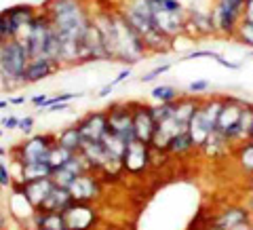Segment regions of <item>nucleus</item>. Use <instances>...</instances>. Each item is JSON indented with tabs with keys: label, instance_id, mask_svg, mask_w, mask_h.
Wrapping results in <instances>:
<instances>
[{
	"label": "nucleus",
	"instance_id": "46",
	"mask_svg": "<svg viewBox=\"0 0 253 230\" xmlns=\"http://www.w3.org/2000/svg\"><path fill=\"white\" fill-rule=\"evenodd\" d=\"M4 136V129H2V127H0V138H2Z\"/></svg>",
	"mask_w": 253,
	"mask_h": 230
},
{
	"label": "nucleus",
	"instance_id": "31",
	"mask_svg": "<svg viewBox=\"0 0 253 230\" xmlns=\"http://www.w3.org/2000/svg\"><path fill=\"white\" fill-rule=\"evenodd\" d=\"M201 57H209V59L219 61L221 57H224V55L217 53V51H213V49H196V51L186 53L184 57H181V61H186V59H201Z\"/></svg>",
	"mask_w": 253,
	"mask_h": 230
},
{
	"label": "nucleus",
	"instance_id": "30",
	"mask_svg": "<svg viewBox=\"0 0 253 230\" xmlns=\"http://www.w3.org/2000/svg\"><path fill=\"white\" fill-rule=\"evenodd\" d=\"M13 182H15V176H13V171H11V163L6 165L4 158H0V188L9 190L13 186Z\"/></svg>",
	"mask_w": 253,
	"mask_h": 230
},
{
	"label": "nucleus",
	"instance_id": "8",
	"mask_svg": "<svg viewBox=\"0 0 253 230\" xmlns=\"http://www.w3.org/2000/svg\"><path fill=\"white\" fill-rule=\"evenodd\" d=\"M118 11L129 21V26L141 36V41H146L154 32H158L154 28L152 11H150L148 0H121L118 2Z\"/></svg>",
	"mask_w": 253,
	"mask_h": 230
},
{
	"label": "nucleus",
	"instance_id": "26",
	"mask_svg": "<svg viewBox=\"0 0 253 230\" xmlns=\"http://www.w3.org/2000/svg\"><path fill=\"white\" fill-rule=\"evenodd\" d=\"M150 97H152L156 104H171V101H177L181 97V91L173 85H156L152 93H150Z\"/></svg>",
	"mask_w": 253,
	"mask_h": 230
},
{
	"label": "nucleus",
	"instance_id": "34",
	"mask_svg": "<svg viewBox=\"0 0 253 230\" xmlns=\"http://www.w3.org/2000/svg\"><path fill=\"white\" fill-rule=\"evenodd\" d=\"M17 131H21L23 136H32V131H34V116H23V118H19Z\"/></svg>",
	"mask_w": 253,
	"mask_h": 230
},
{
	"label": "nucleus",
	"instance_id": "29",
	"mask_svg": "<svg viewBox=\"0 0 253 230\" xmlns=\"http://www.w3.org/2000/svg\"><path fill=\"white\" fill-rule=\"evenodd\" d=\"M171 68H173V63H171V61H165V63H161V66H154L152 70H148L146 74H141L139 83H144V85H148V83H154L156 78H161V76L167 74Z\"/></svg>",
	"mask_w": 253,
	"mask_h": 230
},
{
	"label": "nucleus",
	"instance_id": "11",
	"mask_svg": "<svg viewBox=\"0 0 253 230\" xmlns=\"http://www.w3.org/2000/svg\"><path fill=\"white\" fill-rule=\"evenodd\" d=\"M152 148L150 144H144V141H137L133 139L131 144H126L125 148V154L121 158V167L125 173L129 176H144V173L150 169L152 165Z\"/></svg>",
	"mask_w": 253,
	"mask_h": 230
},
{
	"label": "nucleus",
	"instance_id": "10",
	"mask_svg": "<svg viewBox=\"0 0 253 230\" xmlns=\"http://www.w3.org/2000/svg\"><path fill=\"white\" fill-rule=\"evenodd\" d=\"M108 133L114 136L118 139H123L125 144H131L135 139V133H133V112H131V101H118L112 104L108 110Z\"/></svg>",
	"mask_w": 253,
	"mask_h": 230
},
{
	"label": "nucleus",
	"instance_id": "6",
	"mask_svg": "<svg viewBox=\"0 0 253 230\" xmlns=\"http://www.w3.org/2000/svg\"><path fill=\"white\" fill-rule=\"evenodd\" d=\"M55 144H57V133H32L21 144L9 150V158L13 165L49 163V154Z\"/></svg>",
	"mask_w": 253,
	"mask_h": 230
},
{
	"label": "nucleus",
	"instance_id": "15",
	"mask_svg": "<svg viewBox=\"0 0 253 230\" xmlns=\"http://www.w3.org/2000/svg\"><path fill=\"white\" fill-rule=\"evenodd\" d=\"M131 112H133V133H135V139L150 144L156 129L152 106L144 104V101H131Z\"/></svg>",
	"mask_w": 253,
	"mask_h": 230
},
{
	"label": "nucleus",
	"instance_id": "17",
	"mask_svg": "<svg viewBox=\"0 0 253 230\" xmlns=\"http://www.w3.org/2000/svg\"><path fill=\"white\" fill-rule=\"evenodd\" d=\"M61 70L59 63H55L46 57H34L28 61L26 72H23V85H36L42 83L46 78H51L53 74H57Z\"/></svg>",
	"mask_w": 253,
	"mask_h": 230
},
{
	"label": "nucleus",
	"instance_id": "23",
	"mask_svg": "<svg viewBox=\"0 0 253 230\" xmlns=\"http://www.w3.org/2000/svg\"><path fill=\"white\" fill-rule=\"evenodd\" d=\"M83 144H84V141H83V136H81V131H78L76 123L70 125V127H66V129H61V131L57 133V146L70 150L72 154L81 152Z\"/></svg>",
	"mask_w": 253,
	"mask_h": 230
},
{
	"label": "nucleus",
	"instance_id": "40",
	"mask_svg": "<svg viewBox=\"0 0 253 230\" xmlns=\"http://www.w3.org/2000/svg\"><path fill=\"white\" fill-rule=\"evenodd\" d=\"M6 222H9V218H6V213H4V207L0 205V230L6 228Z\"/></svg>",
	"mask_w": 253,
	"mask_h": 230
},
{
	"label": "nucleus",
	"instance_id": "36",
	"mask_svg": "<svg viewBox=\"0 0 253 230\" xmlns=\"http://www.w3.org/2000/svg\"><path fill=\"white\" fill-rule=\"evenodd\" d=\"M49 99H51V95L41 93V95H34V97L30 99V104H32V106H36V108H41V110H44V106L49 104Z\"/></svg>",
	"mask_w": 253,
	"mask_h": 230
},
{
	"label": "nucleus",
	"instance_id": "27",
	"mask_svg": "<svg viewBox=\"0 0 253 230\" xmlns=\"http://www.w3.org/2000/svg\"><path fill=\"white\" fill-rule=\"evenodd\" d=\"M72 156H74V154L70 152V150H66V148H61V146L55 144V146H53V150H51V154H49V165H51L53 171H55V169L63 167V165H66Z\"/></svg>",
	"mask_w": 253,
	"mask_h": 230
},
{
	"label": "nucleus",
	"instance_id": "38",
	"mask_svg": "<svg viewBox=\"0 0 253 230\" xmlns=\"http://www.w3.org/2000/svg\"><path fill=\"white\" fill-rule=\"evenodd\" d=\"M112 91H114V87H112V85H110V83H108V85H104V87H101V89H99V93H97V97H108V95H110V93H112Z\"/></svg>",
	"mask_w": 253,
	"mask_h": 230
},
{
	"label": "nucleus",
	"instance_id": "16",
	"mask_svg": "<svg viewBox=\"0 0 253 230\" xmlns=\"http://www.w3.org/2000/svg\"><path fill=\"white\" fill-rule=\"evenodd\" d=\"M186 34H192L194 38L215 36V26H213L211 6L186 9Z\"/></svg>",
	"mask_w": 253,
	"mask_h": 230
},
{
	"label": "nucleus",
	"instance_id": "12",
	"mask_svg": "<svg viewBox=\"0 0 253 230\" xmlns=\"http://www.w3.org/2000/svg\"><path fill=\"white\" fill-rule=\"evenodd\" d=\"M68 192L76 203H93L104 192V182H101V178L95 171H86L70 184Z\"/></svg>",
	"mask_w": 253,
	"mask_h": 230
},
{
	"label": "nucleus",
	"instance_id": "4",
	"mask_svg": "<svg viewBox=\"0 0 253 230\" xmlns=\"http://www.w3.org/2000/svg\"><path fill=\"white\" fill-rule=\"evenodd\" d=\"M148 55L141 36L129 26L116 6V41H114V59L112 63H123L125 68H133Z\"/></svg>",
	"mask_w": 253,
	"mask_h": 230
},
{
	"label": "nucleus",
	"instance_id": "22",
	"mask_svg": "<svg viewBox=\"0 0 253 230\" xmlns=\"http://www.w3.org/2000/svg\"><path fill=\"white\" fill-rule=\"evenodd\" d=\"M17 167V176L15 180L19 182H32V180H44L53 176V167L49 163H30V165H15Z\"/></svg>",
	"mask_w": 253,
	"mask_h": 230
},
{
	"label": "nucleus",
	"instance_id": "37",
	"mask_svg": "<svg viewBox=\"0 0 253 230\" xmlns=\"http://www.w3.org/2000/svg\"><path fill=\"white\" fill-rule=\"evenodd\" d=\"M243 19L253 23V0H245V6H243Z\"/></svg>",
	"mask_w": 253,
	"mask_h": 230
},
{
	"label": "nucleus",
	"instance_id": "18",
	"mask_svg": "<svg viewBox=\"0 0 253 230\" xmlns=\"http://www.w3.org/2000/svg\"><path fill=\"white\" fill-rule=\"evenodd\" d=\"M249 222H251V211L247 207H228L217 218L211 220L209 230H232L236 226L249 224Z\"/></svg>",
	"mask_w": 253,
	"mask_h": 230
},
{
	"label": "nucleus",
	"instance_id": "35",
	"mask_svg": "<svg viewBox=\"0 0 253 230\" xmlns=\"http://www.w3.org/2000/svg\"><path fill=\"white\" fill-rule=\"evenodd\" d=\"M0 127L6 131H13V129H17L19 127V118L17 116H13V114H9V116H2V121H0Z\"/></svg>",
	"mask_w": 253,
	"mask_h": 230
},
{
	"label": "nucleus",
	"instance_id": "2",
	"mask_svg": "<svg viewBox=\"0 0 253 230\" xmlns=\"http://www.w3.org/2000/svg\"><path fill=\"white\" fill-rule=\"evenodd\" d=\"M253 104L236 95H221V108L215 123V133L224 138L232 148L251 139Z\"/></svg>",
	"mask_w": 253,
	"mask_h": 230
},
{
	"label": "nucleus",
	"instance_id": "47",
	"mask_svg": "<svg viewBox=\"0 0 253 230\" xmlns=\"http://www.w3.org/2000/svg\"><path fill=\"white\" fill-rule=\"evenodd\" d=\"M251 139H253V125H251Z\"/></svg>",
	"mask_w": 253,
	"mask_h": 230
},
{
	"label": "nucleus",
	"instance_id": "7",
	"mask_svg": "<svg viewBox=\"0 0 253 230\" xmlns=\"http://www.w3.org/2000/svg\"><path fill=\"white\" fill-rule=\"evenodd\" d=\"M219 108H221V95L205 97V99H201V104H199V108H196L194 116L190 118L188 133H190V138H192L196 150H199L205 141L215 133V123H217Z\"/></svg>",
	"mask_w": 253,
	"mask_h": 230
},
{
	"label": "nucleus",
	"instance_id": "19",
	"mask_svg": "<svg viewBox=\"0 0 253 230\" xmlns=\"http://www.w3.org/2000/svg\"><path fill=\"white\" fill-rule=\"evenodd\" d=\"M36 13H38V9L36 6H32V4H15V6L4 9V15H6V19H9V23H11V30H13L15 38L21 36V32L32 23V19L36 17Z\"/></svg>",
	"mask_w": 253,
	"mask_h": 230
},
{
	"label": "nucleus",
	"instance_id": "14",
	"mask_svg": "<svg viewBox=\"0 0 253 230\" xmlns=\"http://www.w3.org/2000/svg\"><path fill=\"white\" fill-rule=\"evenodd\" d=\"M76 127L83 136L84 144H95V141H104L108 133V114L106 110H95V112L84 114L76 121Z\"/></svg>",
	"mask_w": 253,
	"mask_h": 230
},
{
	"label": "nucleus",
	"instance_id": "41",
	"mask_svg": "<svg viewBox=\"0 0 253 230\" xmlns=\"http://www.w3.org/2000/svg\"><path fill=\"white\" fill-rule=\"evenodd\" d=\"M9 150H11V148H2V146H0V158H6V156H9Z\"/></svg>",
	"mask_w": 253,
	"mask_h": 230
},
{
	"label": "nucleus",
	"instance_id": "49",
	"mask_svg": "<svg viewBox=\"0 0 253 230\" xmlns=\"http://www.w3.org/2000/svg\"><path fill=\"white\" fill-rule=\"evenodd\" d=\"M118 2H121V0H118Z\"/></svg>",
	"mask_w": 253,
	"mask_h": 230
},
{
	"label": "nucleus",
	"instance_id": "1",
	"mask_svg": "<svg viewBox=\"0 0 253 230\" xmlns=\"http://www.w3.org/2000/svg\"><path fill=\"white\" fill-rule=\"evenodd\" d=\"M42 11L49 15L51 26L61 41V66H78L83 41L93 23V11L89 2L86 0H46Z\"/></svg>",
	"mask_w": 253,
	"mask_h": 230
},
{
	"label": "nucleus",
	"instance_id": "5",
	"mask_svg": "<svg viewBox=\"0 0 253 230\" xmlns=\"http://www.w3.org/2000/svg\"><path fill=\"white\" fill-rule=\"evenodd\" d=\"M30 61V55L19 38L0 45V78L6 89L23 87V72Z\"/></svg>",
	"mask_w": 253,
	"mask_h": 230
},
{
	"label": "nucleus",
	"instance_id": "48",
	"mask_svg": "<svg viewBox=\"0 0 253 230\" xmlns=\"http://www.w3.org/2000/svg\"><path fill=\"white\" fill-rule=\"evenodd\" d=\"M0 194H2V188H0Z\"/></svg>",
	"mask_w": 253,
	"mask_h": 230
},
{
	"label": "nucleus",
	"instance_id": "3",
	"mask_svg": "<svg viewBox=\"0 0 253 230\" xmlns=\"http://www.w3.org/2000/svg\"><path fill=\"white\" fill-rule=\"evenodd\" d=\"M19 41L23 43V46H26L30 59L46 57V59H51V61L61 66V57H63L61 41H59L57 32H55L51 26L49 15H46L42 9L36 13V17L32 19L30 26L21 32Z\"/></svg>",
	"mask_w": 253,
	"mask_h": 230
},
{
	"label": "nucleus",
	"instance_id": "20",
	"mask_svg": "<svg viewBox=\"0 0 253 230\" xmlns=\"http://www.w3.org/2000/svg\"><path fill=\"white\" fill-rule=\"evenodd\" d=\"M23 184V194H26L28 203L36 209H41V205L46 201V196L53 190V180L51 178H44V180H32V182H21Z\"/></svg>",
	"mask_w": 253,
	"mask_h": 230
},
{
	"label": "nucleus",
	"instance_id": "21",
	"mask_svg": "<svg viewBox=\"0 0 253 230\" xmlns=\"http://www.w3.org/2000/svg\"><path fill=\"white\" fill-rule=\"evenodd\" d=\"M72 196H70L68 188H61V186H53V190L46 196V201L41 205V209L36 211H49V213H63L70 205H72Z\"/></svg>",
	"mask_w": 253,
	"mask_h": 230
},
{
	"label": "nucleus",
	"instance_id": "43",
	"mask_svg": "<svg viewBox=\"0 0 253 230\" xmlns=\"http://www.w3.org/2000/svg\"><path fill=\"white\" fill-rule=\"evenodd\" d=\"M226 2H232L236 6H245V0H226Z\"/></svg>",
	"mask_w": 253,
	"mask_h": 230
},
{
	"label": "nucleus",
	"instance_id": "28",
	"mask_svg": "<svg viewBox=\"0 0 253 230\" xmlns=\"http://www.w3.org/2000/svg\"><path fill=\"white\" fill-rule=\"evenodd\" d=\"M236 43H241L245 46H249V49H253V23L249 21H241L239 30H236V36H234Z\"/></svg>",
	"mask_w": 253,
	"mask_h": 230
},
{
	"label": "nucleus",
	"instance_id": "13",
	"mask_svg": "<svg viewBox=\"0 0 253 230\" xmlns=\"http://www.w3.org/2000/svg\"><path fill=\"white\" fill-rule=\"evenodd\" d=\"M99 211L93 203H72L63 211V222L68 230H91L97 224Z\"/></svg>",
	"mask_w": 253,
	"mask_h": 230
},
{
	"label": "nucleus",
	"instance_id": "33",
	"mask_svg": "<svg viewBox=\"0 0 253 230\" xmlns=\"http://www.w3.org/2000/svg\"><path fill=\"white\" fill-rule=\"evenodd\" d=\"M13 38H15V34L11 30V23L6 19L4 11H0V45L6 43V41H13Z\"/></svg>",
	"mask_w": 253,
	"mask_h": 230
},
{
	"label": "nucleus",
	"instance_id": "32",
	"mask_svg": "<svg viewBox=\"0 0 253 230\" xmlns=\"http://www.w3.org/2000/svg\"><path fill=\"white\" fill-rule=\"evenodd\" d=\"M211 89H213V85L207 81V78H199V81H192L188 85L190 95H203V93H209Z\"/></svg>",
	"mask_w": 253,
	"mask_h": 230
},
{
	"label": "nucleus",
	"instance_id": "25",
	"mask_svg": "<svg viewBox=\"0 0 253 230\" xmlns=\"http://www.w3.org/2000/svg\"><path fill=\"white\" fill-rule=\"evenodd\" d=\"M194 150H196V146H194L192 138H190V133L188 131H181V133H177V136L167 144V148H165V154L184 156V154L194 152Z\"/></svg>",
	"mask_w": 253,
	"mask_h": 230
},
{
	"label": "nucleus",
	"instance_id": "44",
	"mask_svg": "<svg viewBox=\"0 0 253 230\" xmlns=\"http://www.w3.org/2000/svg\"><path fill=\"white\" fill-rule=\"evenodd\" d=\"M247 209L251 211V216H253V194H251V199H249V207Z\"/></svg>",
	"mask_w": 253,
	"mask_h": 230
},
{
	"label": "nucleus",
	"instance_id": "39",
	"mask_svg": "<svg viewBox=\"0 0 253 230\" xmlns=\"http://www.w3.org/2000/svg\"><path fill=\"white\" fill-rule=\"evenodd\" d=\"M26 95H17V97H9V104L11 106H21V104H26Z\"/></svg>",
	"mask_w": 253,
	"mask_h": 230
},
{
	"label": "nucleus",
	"instance_id": "9",
	"mask_svg": "<svg viewBox=\"0 0 253 230\" xmlns=\"http://www.w3.org/2000/svg\"><path fill=\"white\" fill-rule=\"evenodd\" d=\"M211 15H213L215 34L224 36V38H232L234 41L236 30H239L241 21H243V6L226 2V0H213Z\"/></svg>",
	"mask_w": 253,
	"mask_h": 230
},
{
	"label": "nucleus",
	"instance_id": "45",
	"mask_svg": "<svg viewBox=\"0 0 253 230\" xmlns=\"http://www.w3.org/2000/svg\"><path fill=\"white\" fill-rule=\"evenodd\" d=\"M249 188H251V192H253V176H251V180H249Z\"/></svg>",
	"mask_w": 253,
	"mask_h": 230
},
{
	"label": "nucleus",
	"instance_id": "42",
	"mask_svg": "<svg viewBox=\"0 0 253 230\" xmlns=\"http://www.w3.org/2000/svg\"><path fill=\"white\" fill-rule=\"evenodd\" d=\"M9 99H0V110H4V108H9Z\"/></svg>",
	"mask_w": 253,
	"mask_h": 230
},
{
	"label": "nucleus",
	"instance_id": "24",
	"mask_svg": "<svg viewBox=\"0 0 253 230\" xmlns=\"http://www.w3.org/2000/svg\"><path fill=\"white\" fill-rule=\"evenodd\" d=\"M232 156L243 173L253 176V139H247V141H243L241 146H236L232 150Z\"/></svg>",
	"mask_w": 253,
	"mask_h": 230
}]
</instances>
